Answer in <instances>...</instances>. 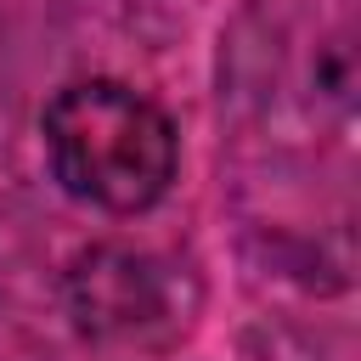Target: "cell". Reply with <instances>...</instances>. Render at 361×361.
<instances>
[{
	"mask_svg": "<svg viewBox=\"0 0 361 361\" xmlns=\"http://www.w3.org/2000/svg\"><path fill=\"white\" fill-rule=\"evenodd\" d=\"M39 152L51 180L113 220L158 209L180 180V124L175 113L113 73H85L51 90L39 107Z\"/></svg>",
	"mask_w": 361,
	"mask_h": 361,
	"instance_id": "obj_1",
	"label": "cell"
},
{
	"mask_svg": "<svg viewBox=\"0 0 361 361\" xmlns=\"http://www.w3.org/2000/svg\"><path fill=\"white\" fill-rule=\"evenodd\" d=\"M62 305L96 344H135L169 327L175 282L169 265L135 243H90L62 271Z\"/></svg>",
	"mask_w": 361,
	"mask_h": 361,
	"instance_id": "obj_2",
	"label": "cell"
}]
</instances>
